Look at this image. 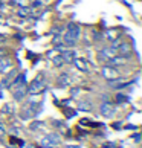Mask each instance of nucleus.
<instances>
[{
    "mask_svg": "<svg viewBox=\"0 0 142 148\" xmlns=\"http://www.w3.org/2000/svg\"><path fill=\"white\" fill-rule=\"evenodd\" d=\"M11 67H12L11 60H2V61H0V72L2 73H6L8 70H11Z\"/></svg>",
    "mask_w": 142,
    "mask_h": 148,
    "instance_id": "9b49d317",
    "label": "nucleus"
},
{
    "mask_svg": "<svg viewBox=\"0 0 142 148\" xmlns=\"http://www.w3.org/2000/svg\"><path fill=\"white\" fill-rule=\"evenodd\" d=\"M72 63L75 64L76 69L81 70V72H89V64H87V61L84 58H75Z\"/></svg>",
    "mask_w": 142,
    "mask_h": 148,
    "instance_id": "423d86ee",
    "label": "nucleus"
},
{
    "mask_svg": "<svg viewBox=\"0 0 142 148\" xmlns=\"http://www.w3.org/2000/svg\"><path fill=\"white\" fill-rule=\"evenodd\" d=\"M99 112H101V114H104L106 118H110L115 113V106L110 102H102L101 107H99Z\"/></svg>",
    "mask_w": 142,
    "mask_h": 148,
    "instance_id": "39448f33",
    "label": "nucleus"
},
{
    "mask_svg": "<svg viewBox=\"0 0 142 148\" xmlns=\"http://www.w3.org/2000/svg\"><path fill=\"white\" fill-rule=\"evenodd\" d=\"M58 144H60V134H57V133L47 134L41 139V147L43 148H54Z\"/></svg>",
    "mask_w": 142,
    "mask_h": 148,
    "instance_id": "7ed1b4c3",
    "label": "nucleus"
},
{
    "mask_svg": "<svg viewBox=\"0 0 142 148\" xmlns=\"http://www.w3.org/2000/svg\"><path fill=\"white\" fill-rule=\"evenodd\" d=\"M43 5V0H35L34 3H32V8H38V6H41Z\"/></svg>",
    "mask_w": 142,
    "mask_h": 148,
    "instance_id": "f3484780",
    "label": "nucleus"
},
{
    "mask_svg": "<svg viewBox=\"0 0 142 148\" xmlns=\"http://www.w3.org/2000/svg\"><path fill=\"white\" fill-rule=\"evenodd\" d=\"M119 73L115 67H112V66H106L104 69H102V76H104L106 79H108V81H112V79H118L119 78Z\"/></svg>",
    "mask_w": 142,
    "mask_h": 148,
    "instance_id": "20e7f679",
    "label": "nucleus"
},
{
    "mask_svg": "<svg viewBox=\"0 0 142 148\" xmlns=\"http://www.w3.org/2000/svg\"><path fill=\"white\" fill-rule=\"evenodd\" d=\"M66 148H80V147H69V145H67Z\"/></svg>",
    "mask_w": 142,
    "mask_h": 148,
    "instance_id": "aec40b11",
    "label": "nucleus"
},
{
    "mask_svg": "<svg viewBox=\"0 0 142 148\" xmlns=\"http://www.w3.org/2000/svg\"><path fill=\"white\" fill-rule=\"evenodd\" d=\"M58 84L60 86H67L69 84V76H67V73H63L61 76L58 78Z\"/></svg>",
    "mask_w": 142,
    "mask_h": 148,
    "instance_id": "2eb2a0df",
    "label": "nucleus"
},
{
    "mask_svg": "<svg viewBox=\"0 0 142 148\" xmlns=\"http://www.w3.org/2000/svg\"><path fill=\"white\" fill-rule=\"evenodd\" d=\"M125 61H127V58L125 57H121V55H115L113 58L108 60V66H112V67H116V66H124Z\"/></svg>",
    "mask_w": 142,
    "mask_h": 148,
    "instance_id": "0eeeda50",
    "label": "nucleus"
},
{
    "mask_svg": "<svg viewBox=\"0 0 142 148\" xmlns=\"http://www.w3.org/2000/svg\"><path fill=\"white\" fill-rule=\"evenodd\" d=\"M5 133H6V130H5V125L0 122V136H5Z\"/></svg>",
    "mask_w": 142,
    "mask_h": 148,
    "instance_id": "a211bd4d",
    "label": "nucleus"
},
{
    "mask_svg": "<svg viewBox=\"0 0 142 148\" xmlns=\"http://www.w3.org/2000/svg\"><path fill=\"white\" fill-rule=\"evenodd\" d=\"M101 55L106 57L107 60H110V58H113L115 55H118V49H115V47H106V49H102Z\"/></svg>",
    "mask_w": 142,
    "mask_h": 148,
    "instance_id": "9d476101",
    "label": "nucleus"
},
{
    "mask_svg": "<svg viewBox=\"0 0 142 148\" xmlns=\"http://www.w3.org/2000/svg\"><path fill=\"white\" fill-rule=\"evenodd\" d=\"M52 63H54V66H55V67H61V66L64 64V60H63L61 55H57V57L52 58Z\"/></svg>",
    "mask_w": 142,
    "mask_h": 148,
    "instance_id": "4468645a",
    "label": "nucleus"
},
{
    "mask_svg": "<svg viewBox=\"0 0 142 148\" xmlns=\"http://www.w3.org/2000/svg\"><path fill=\"white\" fill-rule=\"evenodd\" d=\"M29 14H31V8L21 6V8H19V11H17V15H19V17H28Z\"/></svg>",
    "mask_w": 142,
    "mask_h": 148,
    "instance_id": "ddd939ff",
    "label": "nucleus"
},
{
    "mask_svg": "<svg viewBox=\"0 0 142 148\" xmlns=\"http://www.w3.org/2000/svg\"><path fill=\"white\" fill-rule=\"evenodd\" d=\"M80 35H81V28L78 25H75V23H70L69 25V28L66 31V34L63 35V40H64V45H67V46H75L76 45V41L80 40Z\"/></svg>",
    "mask_w": 142,
    "mask_h": 148,
    "instance_id": "f257e3e1",
    "label": "nucleus"
},
{
    "mask_svg": "<svg viewBox=\"0 0 142 148\" xmlns=\"http://www.w3.org/2000/svg\"><path fill=\"white\" fill-rule=\"evenodd\" d=\"M26 93H28V89H26V86H21V87H19L17 90H14V99H17V101H20V99H23V98L26 96Z\"/></svg>",
    "mask_w": 142,
    "mask_h": 148,
    "instance_id": "1a4fd4ad",
    "label": "nucleus"
},
{
    "mask_svg": "<svg viewBox=\"0 0 142 148\" xmlns=\"http://www.w3.org/2000/svg\"><path fill=\"white\" fill-rule=\"evenodd\" d=\"M61 57H63V60H64V63H72L73 60L76 58L73 51H64V53H63Z\"/></svg>",
    "mask_w": 142,
    "mask_h": 148,
    "instance_id": "f8f14e48",
    "label": "nucleus"
},
{
    "mask_svg": "<svg viewBox=\"0 0 142 148\" xmlns=\"http://www.w3.org/2000/svg\"><path fill=\"white\" fill-rule=\"evenodd\" d=\"M116 101L118 102H124L125 101V96L124 95H116Z\"/></svg>",
    "mask_w": 142,
    "mask_h": 148,
    "instance_id": "6ab92c4d",
    "label": "nucleus"
},
{
    "mask_svg": "<svg viewBox=\"0 0 142 148\" xmlns=\"http://www.w3.org/2000/svg\"><path fill=\"white\" fill-rule=\"evenodd\" d=\"M80 108H81V110H90V104L81 102V104H80Z\"/></svg>",
    "mask_w": 142,
    "mask_h": 148,
    "instance_id": "dca6fc26",
    "label": "nucleus"
},
{
    "mask_svg": "<svg viewBox=\"0 0 142 148\" xmlns=\"http://www.w3.org/2000/svg\"><path fill=\"white\" fill-rule=\"evenodd\" d=\"M118 53L121 57H128V55H132V49H130L127 43H122V45L118 46Z\"/></svg>",
    "mask_w": 142,
    "mask_h": 148,
    "instance_id": "6e6552de",
    "label": "nucleus"
},
{
    "mask_svg": "<svg viewBox=\"0 0 142 148\" xmlns=\"http://www.w3.org/2000/svg\"><path fill=\"white\" fill-rule=\"evenodd\" d=\"M43 89H45V73H38L35 78L32 79V83L29 84L28 92L32 93V95H37V93H40Z\"/></svg>",
    "mask_w": 142,
    "mask_h": 148,
    "instance_id": "f03ea898",
    "label": "nucleus"
}]
</instances>
